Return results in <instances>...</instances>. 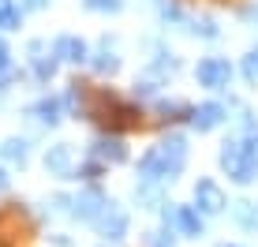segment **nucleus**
<instances>
[{
    "label": "nucleus",
    "mask_w": 258,
    "mask_h": 247,
    "mask_svg": "<svg viewBox=\"0 0 258 247\" xmlns=\"http://www.w3.org/2000/svg\"><path fill=\"white\" fill-rule=\"evenodd\" d=\"M8 79H12V64H0V86H4Z\"/></svg>",
    "instance_id": "obj_17"
},
{
    "label": "nucleus",
    "mask_w": 258,
    "mask_h": 247,
    "mask_svg": "<svg viewBox=\"0 0 258 247\" xmlns=\"http://www.w3.org/2000/svg\"><path fill=\"white\" fill-rule=\"evenodd\" d=\"M4 154L12 157V161H26V143H19V139H12V143L4 146Z\"/></svg>",
    "instance_id": "obj_14"
},
{
    "label": "nucleus",
    "mask_w": 258,
    "mask_h": 247,
    "mask_svg": "<svg viewBox=\"0 0 258 247\" xmlns=\"http://www.w3.org/2000/svg\"><path fill=\"white\" fill-rule=\"evenodd\" d=\"M221 116H225V109L210 101V105H202V109L195 112V128H199V131H210V128H217V124H221Z\"/></svg>",
    "instance_id": "obj_8"
},
{
    "label": "nucleus",
    "mask_w": 258,
    "mask_h": 247,
    "mask_svg": "<svg viewBox=\"0 0 258 247\" xmlns=\"http://www.w3.org/2000/svg\"><path fill=\"white\" fill-rule=\"evenodd\" d=\"M94 154L97 157H109V161H120V157H123V143H120V139H101Z\"/></svg>",
    "instance_id": "obj_12"
},
{
    "label": "nucleus",
    "mask_w": 258,
    "mask_h": 247,
    "mask_svg": "<svg viewBox=\"0 0 258 247\" xmlns=\"http://www.w3.org/2000/svg\"><path fill=\"white\" fill-rule=\"evenodd\" d=\"M26 4H30V8H41V4H45V0H26Z\"/></svg>",
    "instance_id": "obj_19"
},
{
    "label": "nucleus",
    "mask_w": 258,
    "mask_h": 247,
    "mask_svg": "<svg viewBox=\"0 0 258 247\" xmlns=\"http://www.w3.org/2000/svg\"><path fill=\"white\" fill-rule=\"evenodd\" d=\"M228 75H232L228 60L210 56V60H202V64H199V83H202V86H225V83H228Z\"/></svg>",
    "instance_id": "obj_3"
},
{
    "label": "nucleus",
    "mask_w": 258,
    "mask_h": 247,
    "mask_svg": "<svg viewBox=\"0 0 258 247\" xmlns=\"http://www.w3.org/2000/svg\"><path fill=\"white\" fill-rule=\"evenodd\" d=\"M183 157H187V146H183L180 135H172V139H165L157 150H150V154L142 157L139 172H142V180H161V176H172V172L183 169Z\"/></svg>",
    "instance_id": "obj_1"
},
{
    "label": "nucleus",
    "mask_w": 258,
    "mask_h": 247,
    "mask_svg": "<svg viewBox=\"0 0 258 247\" xmlns=\"http://www.w3.org/2000/svg\"><path fill=\"white\" fill-rule=\"evenodd\" d=\"M0 64H8V45H4V38H0Z\"/></svg>",
    "instance_id": "obj_18"
},
{
    "label": "nucleus",
    "mask_w": 258,
    "mask_h": 247,
    "mask_svg": "<svg viewBox=\"0 0 258 247\" xmlns=\"http://www.w3.org/2000/svg\"><path fill=\"white\" fill-rule=\"evenodd\" d=\"M176 221H180V228H183V232H191V236H199V232H202V217L195 214L191 206H183L180 214H176Z\"/></svg>",
    "instance_id": "obj_11"
},
{
    "label": "nucleus",
    "mask_w": 258,
    "mask_h": 247,
    "mask_svg": "<svg viewBox=\"0 0 258 247\" xmlns=\"http://www.w3.org/2000/svg\"><path fill=\"white\" fill-rule=\"evenodd\" d=\"M105 206H109V202L97 195V191H83V195L75 199V214L86 217V221H97V217L105 214Z\"/></svg>",
    "instance_id": "obj_5"
},
{
    "label": "nucleus",
    "mask_w": 258,
    "mask_h": 247,
    "mask_svg": "<svg viewBox=\"0 0 258 247\" xmlns=\"http://www.w3.org/2000/svg\"><path fill=\"white\" fill-rule=\"evenodd\" d=\"M45 165L49 169H56V172H68V165H71V150L60 143V146H52L49 150V157H45Z\"/></svg>",
    "instance_id": "obj_10"
},
{
    "label": "nucleus",
    "mask_w": 258,
    "mask_h": 247,
    "mask_svg": "<svg viewBox=\"0 0 258 247\" xmlns=\"http://www.w3.org/2000/svg\"><path fill=\"white\" fill-rule=\"evenodd\" d=\"M52 52H56L60 60H86V45L79 38H60L56 45H52Z\"/></svg>",
    "instance_id": "obj_7"
},
{
    "label": "nucleus",
    "mask_w": 258,
    "mask_h": 247,
    "mask_svg": "<svg viewBox=\"0 0 258 247\" xmlns=\"http://www.w3.org/2000/svg\"><path fill=\"white\" fill-rule=\"evenodd\" d=\"M8 4H12V0H0V12H4V8H8Z\"/></svg>",
    "instance_id": "obj_20"
},
{
    "label": "nucleus",
    "mask_w": 258,
    "mask_h": 247,
    "mask_svg": "<svg viewBox=\"0 0 258 247\" xmlns=\"http://www.w3.org/2000/svg\"><path fill=\"white\" fill-rule=\"evenodd\" d=\"M38 112H41V120H49V124H52V120H56V112H60V101H56V98L41 101V105H38Z\"/></svg>",
    "instance_id": "obj_15"
},
{
    "label": "nucleus",
    "mask_w": 258,
    "mask_h": 247,
    "mask_svg": "<svg viewBox=\"0 0 258 247\" xmlns=\"http://www.w3.org/2000/svg\"><path fill=\"white\" fill-rule=\"evenodd\" d=\"M12 26H19V8L8 4L4 12H0V30H12Z\"/></svg>",
    "instance_id": "obj_13"
},
{
    "label": "nucleus",
    "mask_w": 258,
    "mask_h": 247,
    "mask_svg": "<svg viewBox=\"0 0 258 247\" xmlns=\"http://www.w3.org/2000/svg\"><path fill=\"white\" fill-rule=\"evenodd\" d=\"M34 52V72H38V79H49L52 68H56V52H45V45H30Z\"/></svg>",
    "instance_id": "obj_9"
},
{
    "label": "nucleus",
    "mask_w": 258,
    "mask_h": 247,
    "mask_svg": "<svg viewBox=\"0 0 258 247\" xmlns=\"http://www.w3.org/2000/svg\"><path fill=\"white\" fill-rule=\"evenodd\" d=\"M97 225H101V232L109 236V240H120V236H123V228H127V217H123L120 210L109 202V206H105V214L97 217Z\"/></svg>",
    "instance_id": "obj_6"
},
{
    "label": "nucleus",
    "mask_w": 258,
    "mask_h": 247,
    "mask_svg": "<svg viewBox=\"0 0 258 247\" xmlns=\"http://www.w3.org/2000/svg\"><path fill=\"white\" fill-rule=\"evenodd\" d=\"M195 202H199L206 214H217V210L225 206V195H221V188L213 180H199V188H195Z\"/></svg>",
    "instance_id": "obj_4"
},
{
    "label": "nucleus",
    "mask_w": 258,
    "mask_h": 247,
    "mask_svg": "<svg viewBox=\"0 0 258 247\" xmlns=\"http://www.w3.org/2000/svg\"><path fill=\"white\" fill-rule=\"evenodd\" d=\"M221 165H225L228 176L239 180V183L254 180V172H258V143H239V139L225 143V150H221Z\"/></svg>",
    "instance_id": "obj_2"
},
{
    "label": "nucleus",
    "mask_w": 258,
    "mask_h": 247,
    "mask_svg": "<svg viewBox=\"0 0 258 247\" xmlns=\"http://www.w3.org/2000/svg\"><path fill=\"white\" fill-rule=\"evenodd\" d=\"M86 8H90V12H116L120 0H86Z\"/></svg>",
    "instance_id": "obj_16"
}]
</instances>
